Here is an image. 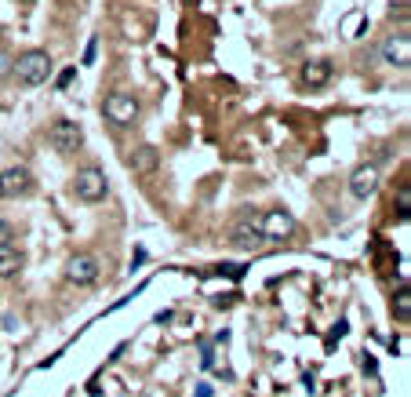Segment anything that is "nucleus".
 Returning a JSON list of instances; mask_svg holds the SVG:
<instances>
[{
  "instance_id": "6",
  "label": "nucleus",
  "mask_w": 411,
  "mask_h": 397,
  "mask_svg": "<svg viewBox=\"0 0 411 397\" xmlns=\"http://www.w3.org/2000/svg\"><path fill=\"white\" fill-rule=\"evenodd\" d=\"M258 229H263L266 241H288L295 234V219L288 212H266L258 215Z\"/></svg>"
},
{
  "instance_id": "2",
  "label": "nucleus",
  "mask_w": 411,
  "mask_h": 397,
  "mask_svg": "<svg viewBox=\"0 0 411 397\" xmlns=\"http://www.w3.org/2000/svg\"><path fill=\"white\" fill-rule=\"evenodd\" d=\"M73 194H77L80 201L95 204V201H102L106 194H110V182H106V175H102L99 168H80L77 179H73Z\"/></svg>"
},
{
  "instance_id": "3",
  "label": "nucleus",
  "mask_w": 411,
  "mask_h": 397,
  "mask_svg": "<svg viewBox=\"0 0 411 397\" xmlns=\"http://www.w3.org/2000/svg\"><path fill=\"white\" fill-rule=\"evenodd\" d=\"M106 120L110 124H117V128H127V124H135V117H139V102H135V95H124V92H113L110 99H106Z\"/></svg>"
},
{
  "instance_id": "9",
  "label": "nucleus",
  "mask_w": 411,
  "mask_h": 397,
  "mask_svg": "<svg viewBox=\"0 0 411 397\" xmlns=\"http://www.w3.org/2000/svg\"><path fill=\"white\" fill-rule=\"evenodd\" d=\"M379 186V168L375 164H360V168L350 175V194L353 197H372Z\"/></svg>"
},
{
  "instance_id": "15",
  "label": "nucleus",
  "mask_w": 411,
  "mask_h": 397,
  "mask_svg": "<svg viewBox=\"0 0 411 397\" xmlns=\"http://www.w3.org/2000/svg\"><path fill=\"white\" fill-rule=\"evenodd\" d=\"M397 212H400V219H407V208H411V190H407V186H400V190H397Z\"/></svg>"
},
{
  "instance_id": "1",
  "label": "nucleus",
  "mask_w": 411,
  "mask_h": 397,
  "mask_svg": "<svg viewBox=\"0 0 411 397\" xmlns=\"http://www.w3.org/2000/svg\"><path fill=\"white\" fill-rule=\"evenodd\" d=\"M11 70H15V77L23 80L26 88H37V84H44V80L51 77V55L40 51V48H33L26 55H18L11 62Z\"/></svg>"
},
{
  "instance_id": "5",
  "label": "nucleus",
  "mask_w": 411,
  "mask_h": 397,
  "mask_svg": "<svg viewBox=\"0 0 411 397\" xmlns=\"http://www.w3.org/2000/svg\"><path fill=\"white\" fill-rule=\"evenodd\" d=\"M229 244L236 248H244V252H255V248H263L266 237H263V229H258V215H248L233 226V234H229Z\"/></svg>"
},
{
  "instance_id": "12",
  "label": "nucleus",
  "mask_w": 411,
  "mask_h": 397,
  "mask_svg": "<svg viewBox=\"0 0 411 397\" xmlns=\"http://www.w3.org/2000/svg\"><path fill=\"white\" fill-rule=\"evenodd\" d=\"M160 164V153L153 150V146H139V150L127 157V168H132L135 175H146V172H153Z\"/></svg>"
},
{
  "instance_id": "10",
  "label": "nucleus",
  "mask_w": 411,
  "mask_h": 397,
  "mask_svg": "<svg viewBox=\"0 0 411 397\" xmlns=\"http://www.w3.org/2000/svg\"><path fill=\"white\" fill-rule=\"evenodd\" d=\"M382 58H386V66H407V62H411V40H407V33L389 37L382 44Z\"/></svg>"
},
{
  "instance_id": "16",
  "label": "nucleus",
  "mask_w": 411,
  "mask_h": 397,
  "mask_svg": "<svg viewBox=\"0 0 411 397\" xmlns=\"http://www.w3.org/2000/svg\"><path fill=\"white\" fill-rule=\"evenodd\" d=\"M11 62H15V58H11L8 51H0V80H4V77L11 73Z\"/></svg>"
},
{
  "instance_id": "18",
  "label": "nucleus",
  "mask_w": 411,
  "mask_h": 397,
  "mask_svg": "<svg viewBox=\"0 0 411 397\" xmlns=\"http://www.w3.org/2000/svg\"><path fill=\"white\" fill-rule=\"evenodd\" d=\"M193 397H211V386H208V383H201V386H197V393H193Z\"/></svg>"
},
{
  "instance_id": "14",
  "label": "nucleus",
  "mask_w": 411,
  "mask_h": 397,
  "mask_svg": "<svg viewBox=\"0 0 411 397\" xmlns=\"http://www.w3.org/2000/svg\"><path fill=\"white\" fill-rule=\"evenodd\" d=\"M393 313H397L400 321L411 317V291H407V288H400L397 296H393Z\"/></svg>"
},
{
  "instance_id": "4",
  "label": "nucleus",
  "mask_w": 411,
  "mask_h": 397,
  "mask_svg": "<svg viewBox=\"0 0 411 397\" xmlns=\"http://www.w3.org/2000/svg\"><path fill=\"white\" fill-rule=\"evenodd\" d=\"M48 142H51V150H58V153H77L80 142H84V132H80V124H73V120H58V124H51Z\"/></svg>"
},
{
  "instance_id": "7",
  "label": "nucleus",
  "mask_w": 411,
  "mask_h": 397,
  "mask_svg": "<svg viewBox=\"0 0 411 397\" xmlns=\"http://www.w3.org/2000/svg\"><path fill=\"white\" fill-rule=\"evenodd\" d=\"M30 190H33V175L26 168H4L0 172V197L15 201V197H26Z\"/></svg>"
},
{
  "instance_id": "8",
  "label": "nucleus",
  "mask_w": 411,
  "mask_h": 397,
  "mask_svg": "<svg viewBox=\"0 0 411 397\" xmlns=\"http://www.w3.org/2000/svg\"><path fill=\"white\" fill-rule=\"evenodd\" d=\"M66 277L73 281V284H95L99 281V259L95 256H73L70 259V266H66Z\"/></svg>"
},
{
  "instance_id": "11",
  "label": "nucleus",
  "mask_w": 411,
  "mask_h": 397,
  "mask_svg": "<svg viewBox=\"0 0 411 397\" xmlns=\"http://www.w3.org/2000/svg\"><path fill=\"white\" fill-rule=\"evenodd\" d=\"M328 80H331V62L328 58H313L302 66V84L306 88H324Z\"/></svg>"
},
{
  "instance_id": "17",
  "label": "nucleus",
  "mask_w": 411,
  "mask_h": 397,
  "mask_svg": "<svg viewBox=\"0 0 411 397\" xmlns=\"http://www.w3.org/2000/svg\"><path fill=\"white\" fill-rule=\"evenodd\" d=\"M0 244H11V222L0 219Z\"/></svg>"
},
{
  "instance_id": "13",
  "label": "nucleus",
  "mask_w": 411,
  "mask_h": 397,
  "mask_svg": "<svg viewBox=\"0 0 411 397\" xmlns=\"http://www.w3.org/2000/svg\"><path fill=\"white\" fill-rule=\"evenodd\" d=\"M23 270V256L15 244H0V277H15Z\"/></svg>"
}]
</instances>
